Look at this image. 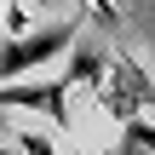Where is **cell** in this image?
Segmentation results:
<instances>
[{"instance_id": "6da1fadb", "label": "cell", "mask_w": 155, "mask_h": 155, "mask_svg": "<svg viewBox=\"0 0 155 155\" xmlns=\"http://www.w3.org/2000/svg\"><path fill=\"white\" fill-rule=\"evenodd\" d=\"M75 35H81V17H69V23H52V29H40V35L12 40V46L0 52V81H12V75H23V69L46 63V58H58V52H63Z\"/></svg>"}, {"instance_id": "7a4b0ae2", "label": "cell", "mask_w": 155, "mask_h": 155, "mask_svg": "<svg viewBox=\"0 0 155 155\" xmlns=\"http://www.w3.org/2000/svg\"><path fill=\"white\" fill-rule=\"evenodd\" d=\"M69 75L63 81H12L0 86V109H40L52 127H69Z\"/></svg>"}, {"instance_id": "3957f363", "label": "cell", "mask_w": 155, "mask_h": 155, "mask_svg": "<svg viewBox=\"0 0 155 155\" xmlns=\"http://www.w3.org/2000/svg\"><path fill=\"white\" fill-rule=\"evenodd\" d=\"M155 92L144 86V75L132 69V63H121L115 58V69H104V81H98V104L115 115V121H138V109L150 104Z\"/></svg>"}, {"instance_id": "277c9868", "label": "cell", "mask_w": 155, "mask_h": 155, "mask_svg": "<svg viewBox=\"0 0 155 155\" xmlns=\"http://www.w3.org/2000/svg\"><path fill=\"white\" fill-rule=\"evenodd\" d=\"M115 155H155V127H150V121H127Z\"/></svg>"}, {"instance_id": "5b68a950", "label": "cell", "mask_w": 155, "mask_h": 155, "mask_svg": "<svg viewBox=\"0 0 155 155\" xmlns=\"http://www.w3.org/2000/svg\"><path fill=\"white\" fill-rule=\"evenodd\" d=\"M17 155H58V144H52L46 132H23V138H17Z\"/></svg>"}, {"instance_id": "8992f818", "label": "cell", "mask_w": 155, "mask_h": 155, "mask_svg": "<svg viewBox=\"0 0 155 155\" xmlns=\"http://www.w3.org/2000/svg\"><path fill=\"white\" fill-rule=\"evenodd\" d=\"M86 6H92V12H98L104 23H115V0H86Z\"/></svg>"}, {"instance_id": "52a82bcc", "label": "cell", "mask_w": 155, "mask_h": 155, "mask_svg": "<svg viewBox=\"0 0 155 155\" xmlns=\"http://www.w3.org/2000/svg\"><path fill=\"white\" fill-rule=\"evenodd\" d=\"M0 155H17V150H6V144H0Z\"/></svg>"}]
</instances>
